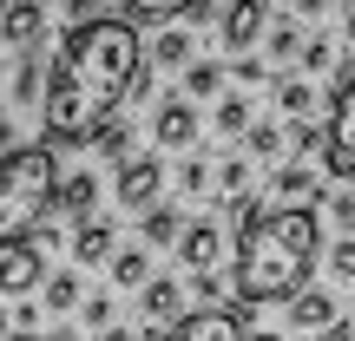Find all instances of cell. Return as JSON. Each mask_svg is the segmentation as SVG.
I'll return each instance as SVG.
<instances>
[{"instance_id": "cell-32", "label": "cell", "mask_w": 355, "mask_h": 341, "mask_svg": "<svg viewBox=\"0 0 355 341\" xmlns=\"http://www.w3.org/2000/svg\"><path fill=\"white\" fill-rule=\"evenodd\" d=\"M86 322H92V329H105V335H112V302H105V295H92V302H86Z\"/></svg>"}, {"instance_id": "cell-7", "label": "cell", "mask_w": 355, "mask_h": 341, "mask_svg": "<svg viewBox=\"0 0 355 341\" xmlns=\"http://www.w3.org/2000/svg\"><path fill=\"white\" fill-rule=\"evenodd\" d=\"M158 341H243V315H230V308H211V315H198L191 308L178 329H165Z\"/></svg>"}, {"instance_id": "cell-13", "label": "cell", "mask_w": 355, "mask_h": 341, "mask_svg": "<svg viewBox=\"0 0 355 341\" xmlns=\"http://www.w3.org/2000/svg\"><path fill=\"white\" fill-rule=\"evenodd\" d=\"M112 243H119L112 216H86V223L73 230V256H79V263H105V256H119Z\"/></svg>"}, {"instance_id": "cell-34", "label": "cell", "mask_w": 355, "mask_h": 341, "mask_svg": "<svg viewBox=\"0 0 355 341\" xmlns=\"http://www.w3.org/2000/svg\"><path fill=\"white\" fill-rule=\"evenodd\" d=\"M230 73H237V86H263V59H237Z\"/></svg>"}, {"instance_id": "cell-11", "label": "cell", "mask_w": 355, "mask_h": 341, "mask_svg": "<svg viewBox=\"0 0 355 341\" xmlns=\"http://www.w3.org/2000/svg\"><path fill=\"white\" fill-rule=\"evenodd\" d=\"M139 315L145 322H184V282H171V276H152V289L139 295Z\"/></svg>"}, {"instance_id": "cell-12", "label": "cell", "mask_w": 355, "mask_h": 341, "mask_svg": "<svg viewBox=\"0 0 355 341\" xmlns=\"http://www.w3.org/2000/svg\"><path fill=\"white\" fill-rule=\"evenodd\" d=\"M152 138L165 145V151H184V145L198 138V105H191V99L165 105V112H158V125H152Z\"/></svg>"}, {"instance_id": "cell-19", "label": "cell", "mask_w": 355, "mask_h": 341, "mask_svg": "<svg viewBox=\"0 0 355 341\" xmlns=\"http://www.w3.org/2000/svg\"><path fill=\"white\" fill-rule=\"evenodd\" d=\"M184 92H191V105H198V99H217V92H224V66H217V59H198L184 73Z\"/></svg>"}, {"instance_id": "cell-4", "label": "cell", "mask_w": 355, "mask_h": 341, "mask_svg": "<svg viewBox=\"0 0 355 341\" xmlns=\"http://www.w3.org/2000/svg\"><path fill=\"white\" fill-rule=\"evenodd\" d=\"M329 177H355V59L336 73V105H329Z\"/></svg>"}, {"instance_id": "cell-10", "label": "cell", "mask_w": 355, "mask_h": 341, "mask_svg": "<svg viewBox=\"0 0 355 341\" xmlns=\"http://www.w3.org/2000/svg\"><path fill=\"white\" fill-rule=\"evenodd\" d=\"M217 26H224L217 39H224L230 53H250V46H257V33L270 26V7H257V0H250V7H224V20H217Z\"/></svg>"}, {"instance_id": "cell-28", "label": "cell", "mask_w": 355, "mask_h": 341, "mask_svg": "<svg viewBox=\"0 0 355 341\" xmlns=\"http://www.w3.org/2000/svg\"><path fill=\"white\" fill-rule=\"evenodd\" d=\"M329 276H336V282H355V237L329 243Z\"/></svg>"}, {"instance_id": "cell-25", "label": "cell", "mask_w": 355, "mask_h": 341, "mask_svg": "<svg viewBox=\"0 0 355 341\" xmlns=\"http://www.w3.org/2000/svg\"><path fill=\"white\" fill-rule=\"evenodd\" d=\"M40 302H46V308H60V315H66V308H79V276H53Z\"/></svg>"}, {"instance_id": "cell-18", "label": "cell", "mask_w": 355, "mask_h": 341, "mask_svg": "<svg viewBox=\"0 0 355 341\" xmlns=\"http://www.w3.org/2000/svg\"><path fill=\"white\" fill-rule=\"evenodd\" d=\"M86 145H92V151H99V158H112V165H119V171H125V165H132V131H125V125H119V118H112V125H105V131H92V138H86Z\"/></svg>"}, {"instance_id": "cell-27", "label": "cell", "mask_w": 355, "mask_h": 341, "mask_svg": "<svg viewBox=\"0 0 355 341\" xmlns=\"http://www.w3.org/2000/svg\"><path fill=\"white\" fill-rule=\"evenodd\" d=\"M171 237H184L178 210H152V216H145V243H171Z\"/></svg>"}, {"instance_id": "cell-37", "label": "cell", "mask_w": 355, "mask_h": 341, "mask_svg": "<svg viewBox=\"0 0 355 341\" xmlns=\"http://www.w3.org/2000/svg\"><path fill=\"white\" fill-rule=\"evenodd\" d=\"M46 341H86V335H79V329H60V335H46Z\"/></svg>"}, {"instance_id": "cell-24", "label": "cell", "mask_w": 355, "mask_h": 341, "mask_svg": "<svg viewBox=\"0 0 355 341\" xmlns=\"http://www.w3.org/2000/svg\"><path fill=\"white\" fill-rule=\"evenodd\" d=\"M303 46H309V39L296 33V20H277V33H270V59H296Z\"/></svg>"}, {"instance_id": "cell-33", "label": "cell", "mask_w": 355, "mask_h": 341, "mask_svg": "<svg viewBox=\"0 0 355 341\" xmlns=\"http://www.w3.org/2000/svg\"><path fill=\"white\" fill-rule=\"evenodd\" d=\"M211 177H217V171L204 165V158H191V165H184V190H204V184H211Z\"/></svg>"}, {"instance_id": "cell-26", "label": "cell", "mask_w": 355, "mask_h": 341, "mask_svg": "<svg viewBox=\"0 0 355 341\" xmlns=\"http://www.w3.org/2000/svg\"><path fill=\"white\" fill-rule=\"evenodd\" d=\"M329 66H336V73H343V59H336V46H329V39H309V46H303V73H329Z\"/></svg>"}, {"instance_id": "cell-23", "label": "cell", "mask_w": 355, "mask_h": 341, "mask_svg": "<svg viewBox=\"0 0 355 341\" xmlns=\"http://www.w3.org/2000/svg\"><path fill=\"white\" fill-rule=\"evenodd\" d=\"M217 197H250V165H243V158H230V165H217Z\"/></svg>"}, {"instance_id": "cell-17", "label": "cell", "mask_w": 355, "mask_h": 341, "mask_svg": "<svg viewBox=\"0 0 355 341\" xmlns=\"http://www.w3.org/2000/svg\"><path fill=\"white\" fill-rule=\"evenodd\" d=\"M277 105L296 118V125H309V112H316V86H309V79H283V86H277Z\"/></svg>"}, {"instance_id": "cell-39", "label": "cell", "mask_w": 355, "mask_h": 341, "mask_svg": "<svg viewBox=\"0 0 355 341\" xmlns=\"http://www.w3.org/2000/svg\"><path fill=\"white\" fill-rule=\"evenodd\" d=\"M7 341H40V335H33V329H13V335H7Z\"/></svg>"}, {"instance_id": "cell-2", "label": "cell", "mask_w": 355, "mask_h": 341, "mask_svg": "<svg viewBox=\"0 0 355 341\" xmlns=\"http://www.w3.org/2000/svg\"><path fill=\"white\" fill-rule=\"evenodd\" d=\"M322 256V223L316 210H263L237 237V295L243 302H283L309 289V269Z\"/></svg>"}, {"instance_id": "cell-30", "label": "cell", "mask_w": 355, "mask_h": 341, "mask_svg": "<svg viewBox=\"0 0 355 341\" xmlns=\"http://www.w3.org/2000/svg\"><path fill=\"white\" fill-rule=\"evenodd\" d=\"M243 125H250V105H243V99H224V105H217V131H243Z\"/></svg>"}, {"instance_id": "cell-6", "label": "cell", "mask_w": 355, "mask_h": 341, "mask_svg": "<svg viewBox=\"0 0 355 341\" xmlns=\"http://www.w3.org/2000/svg\"><path fill=\"white\" fill-rule=\"evenodd\" d=\"M178 256H184L191 276H217V256H224V223H217V216H198V223H184V237H178Z\"/></svg>"}, {"instance_id": "cell-40", "label": "cell", "mask_w": 355, "mask_h": 341, "mask_svg": "<svg viewBox=\"0 0 355 341\" xmlns=\"http://www.w3.org/2000/svg\"><path fill=\"white\" fill-rule=\"evenodd\" d=\"M250 341H283V335H250Z\"/></svg>"}, {"instance_id": "cell-36", "label": "cell", "mask_w": 355, "mask_h": 341, "mask_svg": "<svg viewBox=\"0 0 355 341\" xmlns=\"http://www.w3.org/2000/svg\"><path fill=\"white\" fill-rule=\"evenodd\" d=\"M7 138H13V125H7V118H0V165H7V158H13V151H7Z\"/></svg>"}, {"instance_id": "cell-38", "label": "cell", "mask_w": 355, "mask_h": 341, "mask_svg": "<svg viewBox=\"0 0 355 341\" xmlns=\"http://www.w3.org/2000/svg\"><path fill=\"white\" fill-rule=\"evenodd\" d=\"M13 335V315H7V308H0V341H7Z\"/></svg>"}, {"instance_id": "cell-15", "label": "cell", "mask_w": 355, "mask_h": 341, "mask_svg": "<svg viewBox=\"0 0 355 341\" xmlns=\"http://www.w3.org/2000/svg\"><path fill=\"white\" fill-rule=\"evenodd\" d=\"M40 33H46V7H0V39H13L20 53H33Z\"/></svg>"}, {"instance_id": "cell-9", "label": "cell", "mask_w": 355, "mask_h": 341, "mask_svg": "<svg viewBox=\"0 0 355 341\" xmlns=\"http://www.w3.org/2000/svg\"><path fill=\"white\" fill-rule=\"evenodd\" d=\"M26 289H40V250L13 243V250H0V295H26Z\"/></svg>"}, {"instance_id": "cell-16", "label": "cell", "mask_w": 355, "mask_h": 341, "mask_svg": "<svg viewBox=\"0 0 355 341\" xmlns=\"http://www.w3.org/2000/svg\"><path fill=\"white\" fill-rule=\"evenodd\" d=\"M92 197H99V177H92V171H73V177H60V190H53V210L86 216V210H92Z\"/></svg>"}, {"instance_id": "cell-5", "label": "cell", "mask_w": 355, "mask_h": 341, "mask_svg": "<svg viewBox=\"0 0 355 341\" xmlns=\"http://www.w3.org/2000/svg\"><path fill=\"white\" fill-rule=\"evenodd\" d=\"M158 190H165V171H158V158H132V165L119 171L112 197H119V210L152 216V210H158Z\"/></svg>"}, {"instance_id": "cell-14", "label": "cell", "mask_w": 355, "mask_h": 341, "mask_svg": "<svg viewBox=\"0 0 355 341\" xmlns=\"http://www.w3.org/2000/svg\"><path fill=\"white\" fill-rule=\"evenodd\" d=\"M270 190H277V210H309V197H316V171L309 165H283L270 177Z\"/></svg>"}, {"instance_id": "cell-29", "label": "cell", "mask_w": 355, "mask_h": 341, "mask_svg": "<svg viewBox=\"0 0 355 341\" xmlns=\"http://www.w3.org/2000/svg\"><path fill=\"white\" fill-rule=\"evenodd\" d=\"M283 138H290V131H277V125H250V158H277Z\"/></svg>"}, {"instance_id": "cell-3", "label": "cell", "mask_w": 355, "mask_h": 341, "mask_svg": "<svg viewBox=\"0 0 355 341\" xmlns=\"http://www.w3.org/2000/svg\"><path fill=\"white\" fill-rule=\"evenodd\" d=\"M53 190H60V158L53 145H20L0 165V243H33V230L46 223Z\"/></svg>"}, {"instance_id": "cell-8", "label": "cell", "mask_w": 355, "mask_h": 341, "mask_svg": "<svg viewBox=\"0 0 355 341\" xmlns=\"http://www.w3.org/2000/svg\"><path fill=\"white\" fill-rule=\"evenodd\" d=\"M283 315H290L296 335H329L336 322H343V315H336V295H329V289H303L290 308H283Z\"/></svg>"}, {"instance_id": "cell-22", "label": "cell", "mask_w": 355, "mask_h": 341, "mask_svg": "<svg viewBox=\"0 0 355 341\" xmlns=\"http://www.w3.org/2000/svg\"><path fill=\"white\" fill-rule=\"evenodd\" d=\"M152 59L158 66H184V73H191V66H198V59H191V33H178V26H171V33H158Z\"/></svg>"}, {"instance_id": "cell-20", "label": "cell", "mask_w": 355, "mask_h": 341, "mask_svg": "<svg viewBox=\"0 0 355 341\" xmlns=\"http://www.w3.org/2000/svg\"><path fill=\"white\" fill-rule=\"evenodd\" d=\"M13 99H20V105H40V92H46V79H40V59H33V53H20V66H13Z\"/></svg>"}, {"instance_id": "cell-35", "label": "cell", "mask_w": 355, "mask_h": 341, "mask_svg": "<svg viewBox=\"0 0 355 341\" xmlns=\"http://www.w3.org/2000/svg\"><path fill=\"white\" fill-rule=\"evenodd\" d=\"M343 39L355 46V7H343Z\"/></svg>"}, {"instance_id": "cell-21", "label": "cell", "mask_w": 355, "mask_h": 341, "mask_svg": "<svg viewBox=\"0 0 355 341\" xmlns=\"http://www.w3.org/2000/svg\"><path fill=\"white\" fill-rule=\"evenodd\" d=\"M112 282H119V289H152V276H145V250H119L112 256Z\"/></svg>"}, {"instance_id": "cell-1", "label": "cell", "mask_w": 355, "mask_h": 341, "mask_svg": "<svg viewBox=\"0 0 355 341\" xmlns=\"http://www.w3.org/2000/svg\"><path fill=\"white\" fill-rule=\"evenodd\" d=\"M139 26L99 13L92 26H73L60 46V66L46 73V138L86 145L92 131L112 125V112L125 105V92L139 86Z\"/></svg>"}, {"instance_id": "cell-41", "label": "cell", "mask_w": 355, "mask_h": 341, "mask_svg": "<svg viewBox=\"0 0 355 341\" xmlns=\"http://www.w3.org/2000/svg\"><path fill=\"white\" fill-rule=\"evenodd\" d=\"M0 92H7V86H0Z\"/></svg>"}, {"instance_id": "cell-31", "label": "cell", "mask_w": 355, "mask_h": 341, "mask_svg": "<svg viewBox=\"0 0 355 341\" xmlns=\"http://www.w3.org/2000/svg\"><path fill=\"white\" fill-rule=\"evenodd\" d=\"M329 216H336V223H343L349 237H355V197H349V190H329Z\"/></svg>"}]
</instances>
